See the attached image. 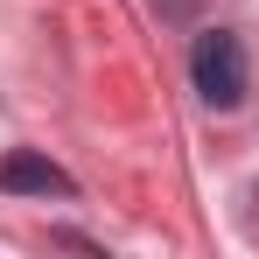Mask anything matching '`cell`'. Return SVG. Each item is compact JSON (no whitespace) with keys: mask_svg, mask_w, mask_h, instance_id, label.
<instances>
[{"mask_svg":"<svg viewBox=\"0 0 259 259\" xmlns=\"http://www.w3.org/2000/svg\"><path fill=\"white\" fill-rule=\"evenodd\" d=\"M189 77H196V98L210 112H231L245 105V84H252V63H245V42L231 28H203L196 49H189Z\"/></svg>","mask_w":259,"mask_h":259,"instance_id":"cell-1","label":"cell"},{"mask_svg":"<svg viewBox=\"0 0 259 259\" xmlns=\"http://www.w3.org/2000/svg\"><path fill=\"white\" fill-rule=\"evenodd\" d=\"M0 189H14V196H70V175L35 147H14L0 161Z\"/></svg>","mask_w":259,"mask_h":259,"instance_id":"cell-2","label":"cell"}]
</instances>
